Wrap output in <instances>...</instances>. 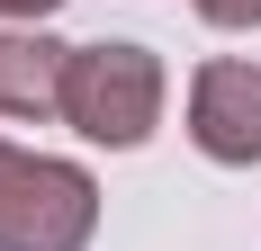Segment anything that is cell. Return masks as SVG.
<instances>
[{"label":"cell","mask_w":261,"mask_h":251,"mask_svg":"<svg viewBox=\"0 0 261 251\" xmlns=\"http://www.w3.org/2000/svg\"><path fill=\"white\" fill-rule=\"evenodd\" d=\"M171 99V72H162L153 45L135 36H108V45H72V72H63V125L99 152H144Z\"/></svg>","instance_id":"6da1fadb"},{"label":"cell","mask_w":261,"mask_h":251,"mask_svg":"<svg viewBox=\"0 0 261 251\" xmlns=\"http://www.w3.org/2000/svg\"><path fill=\"white\" fill-rule=\"evenodd\" d=\"M99 179L63 152H27L0 135V251H90Z\"/></svg>","instance_id":"7a4b0ae2"},{"label":"cell","mask_w":261,"mask_h":251,"mask_svg":"<svg viewBox=\"0 0 261 251\" xmlns=\"http://www.w3.org/2000/svg\"><path fill=\"white\" fill-rule=\"evenodd\" d=\"M189 144L216 171H261V63L252 54H207L189 72Z\"/></svg>","instance_id":"3957f363"},{"label":"cell","mask_w":261,"mask_h":251,"mask_svg":"<svg viewBox=\"0 0 261 251\" xmlns=\"http://www.w3.org/2000/svg\"><path fill=\"white\" fill-rule=\"evenodd\" d=\"M72 45L45 27H0V117H63Z\"/></svg>","instance_id":"277c9868"},{"label":"cell","mask_w":261,"mask_h":251,"mask_svg":"<svg viewBox=\"0 0 261 251\" xmlns=\"http://www.w3.org/2000/svg\"><path fill=\"white\" fill-rule=\"evenodd\" d=\"M189 9H198L207 27H225V36H252L261 27V0H189Z\"/></svg>","instance_id":"5b68a950"},{"label":"cell","mask_w":261,"mask_h":251,"mask_svg":"<svg viewBox=\"0 0 261 251\" xmlns=\"http://www.w3.org/2000/svg\"><path fill=\"white\" fill-rule=\"evenodd\" d=\"M54 9H63V0H0V18H9V27H45Z\"/></svg>","instance_id":"8992f818"}]
</instances>
